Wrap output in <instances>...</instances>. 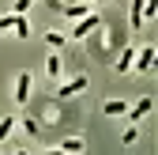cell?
<instances>
[{
    "label": "cell",
    "mask_w": 158,
    "mask_h": 155,
    "mask_svg": "<svg viewBox=\"0 0 158 155\" xmlns=\"http://www.w3.org/2000/svg\"><path fill=\"white\" fill-rule=\"evenodd\" d=\"M0 30H15V38H30V23L27 15H0Z\"/></svg>",
    "instance_id": "6da1fadb"
},
{
    "label": "cell",
    "mask_w": 158,
    "mask_h": 155,
    "mask_svg": "<svg viewBox=\"0 0 158 155\" xmlns=\"http://www.w3.org/2000/svg\"><path fill=\"white\" fill-rule=\"evenodd\" d=\"M154 57H158V49H154V46L135 49V64H132V68H135V72H151V68H154Z\"/></svg>",
    "instance_id": "7a4b0ae2"
},
{
    "label": "cell",
    "mask_w": 158,
    "mask_h": 155,
    "mask_svg": "<svg viewBox=\"0 0 158 155\" xmlns=\"http://www.w3.org/2000/svg\"><path fill=\"white\" fill-rule=\"evenodd\" d=\"M90 30H98V15L90 11V15H83V19H75V27H72V34L68 38H87Z\"/></svg>",
    "instance_id": "3957f363"
},
{
    "label": "cell",
    "mask_w": 158,
    "mask_h": 155,
    "mask_svg": "<svg viewBox=\"0 0 158 155\" xmlns=\"http://www.w3.org/2000/svg\"><path fill=\"white\" fill-rule=\"evenodd\" d=\"M30 87H34L30 72H19V76H15V102H27V99H30Z\"/></svg>",
    "instance_id": "277c9868"
},
{
    "label": "cell",
    "mask_w": 158,
    "mask_h": 155,
    "mask_svg": "<svg viewBox=\"0 0 158 155\" xmlns=\"http://www.w3.org/2000/svg\"><path fill=\"white\" fill-rule=\"evenodd\" d=\"M79 91H87V76H75V80H68V83H60V99H72V95H79Z\"/></svg>",
    "instance_id": "5b68a950"
},
{
    "label": "cell",
    "mask_w": 158,
    "mask_h": 155,
    "mask_svg": "<svg viewBox=\"0 0 158 155\" xmlns=\"http://www.w3.org/2000/svg\"><path fill=\"white\" fill-rule=\"evenodd\" d=\"M143 4H147V0H132V4H128V19H132V30H139V27H143Z\"/></svg>",
    "instance_id": "8992f818"
},
{
    "label": "cell",
    "mask_w": 158,
    "mask_h": 155,
    "mask_svg": "<svg viewBox=\"0 0 158 155\" xmlns=\"http://www.w3.org/2000/svg\"><path fill=\"white\" fill-rule=\"evenodd\" d=\"M60 72H64L60 53H49V61H45V76H49V80H60Z\"/></svg>",
    "instance_id": "52a82bcc"
},
{
    "label": "cell",
    "mask_w": 158,
    "mask_h": 155,
    "mask_svg": "<svg viewBox=\"0 0 158 155\" xmlns=\"http://www.w3.org/2000/svg\"><path fill=\"white\" fill-rule=\"evenodd\" d=\"M132 64H135V46H124V53L117 57V72H132Z\"/></svg>",
    "instance_id": "ba28073f"
},
{
    "label": "cell",
    "mask_w": 158,
    "mask_h": 155,
    "mask_svg": "<svg viewBox=\"0 0 158 155\" xmlns=\"http://www.w3.org/2000/svg\"><path fill=\"white\" fill-rule=\"evenodd\" d=\"M124 110H128V102H124V99H109V102L102 106V113H106V117H121Z\"/></svg>",
    "instance_id": "9c48e42d"
},
{
    "label": "cell",
    "mask_w": 158,
    "mask_h": 155,
    "mask_svg": "<svg viewBox=\"0 0 158 155\" xmlns=\"http://www.w3.org/2000/svg\"><path fill=\"white\" fill-rule=\"evenodd\" d=\"M60 11H64L68 19H83V15H90V4H64Z\"/></svg>",
    "instance_id": "30bf717a"
},
{
    "label": "cell",
    "mask_w": 158,
    "mask_h": 155,
    "mask_svg": "<svg viewBox=\"0 0 158 155\" xmlns=\"http://www.w3.org/2000/svg\"><path fill=\"white\" fill-rule=\"evenodd\" d=\"M83 148H87V144L79 140V136H68V140L60 144V151H64V155H83Z\"/></svg>",
    "instance_id": "8fae6325"
},
{
    "label": "cell",
    "mask_w": 158,
    "mask_h": 155,
    "mask_svg": "<svg viewBox=\"0 0 158 155\" xmlns=\"http://www.w3.org/2000/svg\"><path fill=\"white\" fill-rule=\"evenodd\" d=\"M45 42H49V49L56 53V49H64V46H68V34H60V30H49V34H45Z\"/></svg>",
    "instance_id": "7c38bea8"
},
{
    "label": "cell",
    "mask_w": 158,
    "mask_h": 155,
    "mask_svg": "<svg viewBox=\"0 0 158 155\" xmlns=\"http://www.w3.org/2000/svg\"><path fill=\"white\" fill-rule=\"evenodd\" d=\"M147 113H151V99H139V102L132 106V121H143Z\"/></svg>",
    "instance_id": "4fadbf2b"
},
{
    "label": "cell",
    "mask_w": 158,
    "mask_h": 155,
    "mask_svg": "<svg viewBox=\"0 0 158 155\" xmlns=\"http://www.w3.org/2000/svg\"><path fill=\"white\" fill-rule=\"evenodd\" d=\"M34 4H38V0H15V4H11V15H27Z\"/></svg>",
    "instance_id": "5bb4252c"
},
{
    "label": "cell",
    "mask_w": 158,
    "mask_h": 155,
    "mask_svg": "<svg viewBox=\"0 0 158 155\" xmlns=\"http://www.w3.org/2000/svg\"><path fill=\"white\" fill-rule=\"evenodd\" d=\"M15 125H19L15 117H0V140H8V136H11V129H15Z\"/></svg>",
    "instance_id": "9a60e30c"
},
{
    "label": "cell",
    "mask_w": 158,
    "mask_h": 155,
    "mask_svg": "<svg viewBox=\"0 0 158 155\" xmlns=\"http://www.w3.org/2000/svg\"><path fill=\"white\" fill-rule=\"evenodd\" d=\"M121 140H124V144H135V140H139V129H135V125H128V129H124V136H121Z\"/></svg>",
    "instance_id": "2e32d148"
},
{
    "label": "cell",
    "mask_w": 158,
    "mask_h": 155,
    "mask_svg": "<svg viewBox=\"0 0 158 155\" xmlns=\"http://www.w3.org/2000/svg\"><path fill=\"white\" fill-rule=\"evenodd\" d=\"M23 129H27V132H30V136H38V129H42V125H38V121H34V117H27V121H23Z\"/></svg>",
    "instance_id": "e0dca14e"
},
{
    "label": "cell",
    "mask_w": 158,
    "mask_h": 155,
    "mask_svg": "<svg viewBox=\"0 0 158 155\" xmlns=\"http://www.w3.org/2000/svg\"><path fill=\"white\" fill-rule=\"evenodd\" d=\"M42 155H64V151H60V148H49V151H42Z\"/></svg>",
    "instance_id": "ac0fdd59"
},
{
    "label": "cell",
    "mask_w": 158,
    "mask_h": 155,
    "mask_svg": "<svg viewBox=\"0 0 158 155\" xmlns=\"http://www.w3.org/2000/svg\"><path fill=\"white\" fill-rule=\"evenodd\" d=\"M15 155H27V151H15Z\"/></svg>",
    "instance_id": "d6986e66"
},
{
    "label": "cell",
    "mask_w": 158,
    "mask_h": 155,
    "mask_svg": "<svg viewBox=\"0 0 158 155\" xmlns=\"http://www.w3.org/2000/svg\"><path fill=\"white\" fill-rule=\"evenodd\" d=\"M102 4H106V0H102Z\"/></svg>",
    "instance_id": "ffe728a7"
}]
</instances>
